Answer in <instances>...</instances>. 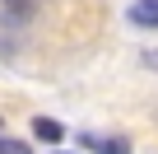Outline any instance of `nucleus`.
Listing matches in <instances>:
<instances>
[{"label": "nucleus", "instance_id": "4", "mask_svg": "<svg viewBox=\"0 0 158 154\" xmlns=\"http://www.w3.org/2000/svg\"><path fill=\"white\" fill-rule=\"evenodd\" d=\"M0 154H33L23 140H0Z\"/></svg>", "mask_w": 158, "mask_h": 154}, {"label": "nucleus", "instance_id": "2", "mask_svg": "<svg viewBox=\"0 0 158 154\" xmlns=\"http://www.w3.org/2000/svg\"><path fill=\"white\" fill-rule=\"evenodd\" d=\"M84 149H98V154H130L126 140H102V135H89V131H84Z\"/></svg>", "mask_w": 158, "mask_h": 154}, {"label": "nucleus", "instance_id": "1", "mask_svg": "<svg viewBox=\"0 0 158 154\" xmlns=\"http://www.w3.org/2000/svg\"><path fill=\"white\" fill-rule=\"evenodd\" d=\"M130 24L135 28H158V0H135L130 5Z\"/></svg>", "mask_w": 158, "mask_h": 154}, {"label": "nucleus", "instance_id": "3", "mask_svg": "<svg viewBox=\"0 0 158 154\" xmlns=\"http://www.w3.org/2000/svg\"><path fill=\"white\" fill-rule=\"evenodd\" d=\"M33 131H37V140H51V145L65 135V131H60V121H51V117H37V121H33Z\"/></svg>", "mask_w": 158, "mask_h": 154}]
</instances>
